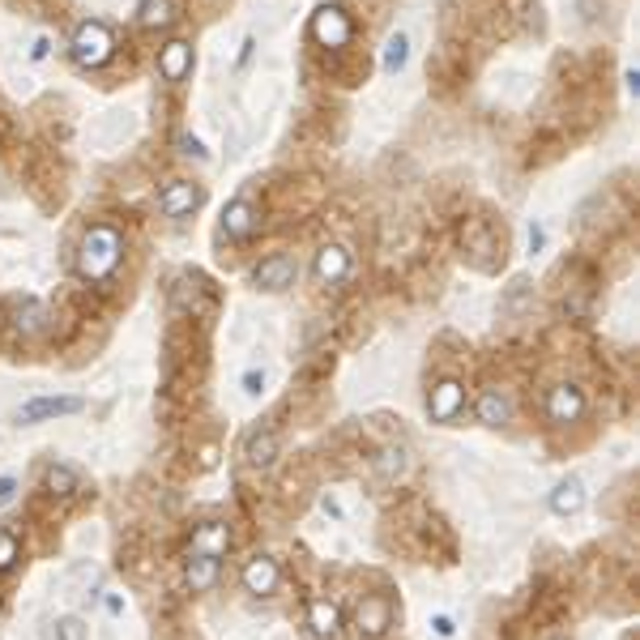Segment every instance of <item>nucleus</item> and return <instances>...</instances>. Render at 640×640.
<instances>
[{
    "mask_svg": "<svg viewBox=\"0 0 640 640\" xmlns=\"http://www.w3.org/2000/svg\"><path fill=\"white\" fill-rule=\"evenodd\" d=\"M120 261H124V235L111 222L90 227L82 235V244H77V274L86 282H107L120 269Z\"/></svg>",
    "mask_w": 640,
    "mask_h": 640,
    "instance_id": "nucleus-1",
    "label": "nucleus"
},
{
    "mask_svg": "<svg viewBox=\"0 0 640 640\" xmlns=\"http://www.w3.org/2000/svg\"><path fill=\"white\" fill-rule=\"evenodd\" d=\"M69 56L77 69H103L116 56V30L107 22H82L69 35Z\"/></svg>",
    "mask_w": 640,
    "mask_h": 640,
    "instance_id": "nucleus-2",
    "label": "nucleus"
},
{
    "mask_svg": "<svg viewBox=\"0 0 640 640\" xmlns=\"http://www.w3.org/2000/svg\"><path fill=\"white\" fill-rule=\"evenodd\" d=\"M308 30H312V39L320 47H346L350 35H355V22H350V13L342 5H320L312 13V26Z\"/></svg>",
    "mask_w": 640,
    "mask_h": 640,
    "instance_id": "nucleus-3",
    "label": "nucleus"
},
{
    "mask_svg": "<svg viewBox=\"0 0 640 640\" xmlns=\"http://www.w3.org/2000/svg\"><path fill=\"white\" fill-rule=\"evenodd\" d=\"M585 389L581 384H555L551 389V397H547V419L555 423V427H572V423H581L585 419Z\"/></svg>",
    "mask_w": 640,
    "mask_h": 640,
    "instance_id": "nucleus-4",
    "label": "nucleus"
},
{
    "mask_svg": "<svg viewBox=\"0 0 640 640\" xmlns=\"http://www.w3.org/2000/svg\"><path fill=\"white\" fill-rule=\"evenodd\" d=\"M461 410H466V384H461L457 376H444L440 384H431V393H427V414L431 419L453 423Z\"/></svg>",
    "mask_w": 640,
    "mask_h": 640,
    "instance_id": "nucleus-5",
    "label": "nucleus"
},
{
    "mask_svg": "<svg viewBox=\"0 0 640 640\" xmlns=\"http://www.w3.org/2000/svg\"><path fill=\"white\" fill-rule=\"evenodd\" d=\"M295 278H299V265H295V256H286V252L265 256V261L252 269L256 291H286V286H295Z\"/></svg>",
    "mask_w": 640,
    "mask_h": 640,
    "instance_id": "nucleus-6",
    "label": "nucleus"
},
{
    "mask_svg": "<svg viewBox=\"0 0 640 640\" xmlns=\"http://www.w3.org/2000/svg\"><path fill=\"white\" fill-rule=\"evenodd\" d=\"M205 201V188L201 184H188V180H171L163 192H158V210H163V218H188L197 214Z\"/></svg>",
    "mask_w": 640,
    "mask_h": 640,
    "instance_id": "nucleus-7",
    "label": "nucleus"
},
{
    "mask_svg": "<svg viewBox=\"0 0 640 640\" xmlns=\"http://www.w3.org/2000/svg\"><path fill=\"white\" fill-rule=\"evenodd\" d=\"M278 585H282V568H278L274 555H252L248 564H244V589H248V594L274 598Z\"/></svg>",
    "mask_w": 640,
    "mask_h": 640,
    "instance_id": "nucleus-8",
    "label": "nucleus"
},
{
    "mask_svg": "<svg viewBox=\"0 0 640 640\" xmlns=\"http://www.w3.org/2000/svg\"><path fill=\"white\" fill-rule=\"evenodd\" d=\"M256 227H261V210H256L252 201L235 197L227 210H222V235H227L231 244H244V239H252Z\"/></svg>",
    "mask_w": 640,
    "mask_h": 640,
    "instance_id": "nucleus-9",
    "label": "nucleus"
},
{
    "mask_svg": "<svg viewBox=\"0 0 640 640\" xmlns=\"http://www.w3.org/2000/svg\"><path fill=\"white\" fill-rule=\"evenodd\" d=\"M355 628H359L367 640H380L384 632L393 628V606H389V598H380V594L363 598V602L355 606Z\"/></svg>",
    "mask_w": 640,
    "mask_h": 640,
    "instance_id": "nucleus-10",
    "label": "nucleus"
},
{
    "mask_svg": "<svg viewBox=\"0 0 640 640\" xmlns=\"http://www.w3.org/2000/svg\"><path fill=\"white\" fill-rule=\"evenodd\" d=\"M82 410V397H35L18 410V423L30 427V423H47V419H64V414H77Z\"/></svg>",
    "mask_w": 640,
    "mask_h": 640,
    "instance_id": "nucleus-11",
    "label": "nucleus"
},
{
    "mask_svg": "<svg viewBox=\"0 0 640 640\" xmlns=\"http://www.w3.org/2000/svg\"><path fill=\"white\" fill-rule=\"evenodd\" d=\"M47 329H52V312H47V303H39V299H22L18 308H13V333H18L22 342L43 338Z\"/></svg>",
    "mask_w": 640,
    "mask_h": 640,
    "instance_id": "nucleus-12",
    "label": "nucleus"
},
{
    "mask_svg": "<svg viewBox=\"0 0 640 640\" xmlns=\"http://www.w3.org/2000/svg\"><path fill=\"white\" fill-rule=\"evenodd\" d=\"M312 274H316L320 286L346 282V274H350V252H346L342 244H325V248L316 252V261H312Z\"/></svg>",
    "mask_w": 640,
    "mask_h": 640,
    "instance_id": "nucleus-13",
    "label": "nucleus"
},
{
    "mask_svg": "<svg viewBox=\"0 0 640 640\" xmlns=\"http://www.w3.org/2000/svg\"><path fill=\"white\" fill-rule=\"evenodd\" d=\"M158 73L167 77V82H184L192 73V43L188 39H171L158 47Z\"/></svg>",
    "mask_w": 640,
    "mask_h": 640,
    "instance_id": "nucleus-14",
    "label": "nucleus"
},
{
    "mask_svg": "<svg viewBox=\"0 0 640 640\" xmlns=\"http://www.w3.org/2000/svg\"><path fill=\"white\" fill-rule=\"evenodd\" d=\"M184 585L192 594H210L218 585V559L214 555H201V551H188L184 559Z\"/></svg>",
    "mask_w": 640,
    "mask_h": 640,
    "instance_id": "nucleus-15",
    "label": "nucleus"
},
{
    "mask_svg": "<svg viewBox=\"0 0 640 640\" xmlns=\"http://www.w3.org/2000/svg\"><path fill=\"white\" fill-rule=\"evenodd\" d=\"M308 628L316 640H333L342 632V611H338V602H329V598H312L308 602Z\"/></svg>",
    "mask_w": 640,
    "mask_h": 640,
    "instance_id": "nucleus-16",
    "label": "nucleus"
},
{
    "mask_svg": "<svg viewBox=\"0 0 640 640\" xmlns=\"http://www.w3.org/2000/svg\"><path fill=\"white\" fill-rule=\"evenodd\" d=\"M244 461L252 470H269L278 461V436L269 427H256L252 436L244 440Z\"/></svg>",
    "mask_w": 640,
    "mask_h": 640,
    "instance_id": "nucleus-17",
    "label": "nucleus"
},
{
    "mask_svg": "<svg viewBox=\"0 0 640 640\" xmlns=\"http://www.w3.org/2000/svg\"><path fill=\"white\" fill-rule=\"evenodd\" d=\"M188 551H201V555L222 559V555L231 551V525H222V521L197 525V534H192V547H188Z\"/></svg>",
    "mask_w": 640,
    "mask_h": 640,
    "instance_id": "nucleus-18",
    "label": "nucleus"
},
{
    "mask_svg": "<svg viewBox=\"0 0 640 640\" xmlns=\"http://www.w3.org/2000/svg\"><path fill=\"white\" fill-rule=\"evenodd\" d=\"M474 414H478V423H483V427H504L512 419V397L504 389H483V393H478Z\"/></svg>",
    "mask_w": 640,
    "mask_h": 640,
    "instance_id": "nucleus-19",
    "label": "nucleus"
},
{
    "mask_svg": "<svg viewBox=\"0 0 640 640\" xmlns=\"http://www.w3.org/2000/svg\"><path fill=\"white\" fill-rule=\"evenodd\" d=\"M180 18V0H141L137 5V26L146 30H163Z\"/></svg>",
    "mask_w": 640,
    "mask_h": 640,
    "instance_id": "nucleus-20",
    "label": "nucleus"
},
{
    "mask_svg": "<svg viewBox=\"0 0 640 640\" xmlns=\"http://www.w3.org/2000/svg\"><path fill=\"white\" fill-rule=\"evenodd\" d=\"M551 508L559 517H576V512L585 508V483L581 478H564L555 491H551Z\"/></svg>",
    "mask_w": 640,
    "mask_h": 640,
    "instance_id": "nucleus-21",
    "label": "nucleus"
},
{
    "mask_svg": "<svg viewBox=\"0 0 640 640\" xmlns=\"http://www.w3.org/2000/svg\"><path fill=\"white\" fill-rule=\"evenodd\" d=\"M43 483H47V491H52V495H77V491H82V474H77L73 466H64V461H56V466H47Z\"/></svg>",
    "mask_w": 640,
    "mask_h": 640,
    "instance_id": "nucleus-22",
    "label": "nucleus"
},
{
    "mask_svg": "<svg viewBox=\"0 0 640 640\" xmlns=\"http://www.w3.org/2000/svg\"><path fill=\"white\" fill-rule=\"evenodd\" d=\"M410 60V35L406 30H393L389 43H384V73H402Z\"/></svg>",
    "mask_w": 640,
    "mask_h": 640,
    "instance_id": "nucleus-23",
    "label": "nucleus"
},
{
    "mask_svg": "<svg viewBox=\"0 0 640 640\" xmlns=\"http://www.w3.org/2000/svg\"><path fill=\"white\" fill-rule=\"evenodd\" d=\"M376 470H380V478L384 483H397V478H406V470H410V461H406V448H384L380 453V461H376Z\"/></svg>",
    "mask_w": 640,
    "mask_h": 640,
    "instance_id": "nucleus-24",
    "label": "nucleus"
},
{
    "mask_svg": "<svg viewBox=\"0 0 640 640\" xmlns=\"http://www.w3.org/2000/svg\"><path fill=\"white\" fill-rule=\"evenodd\" d=\"M18 559H22V542H18V534L0 530V576L18 568Z\"/></svg>",
    "mask_w": 640,
    "mask_h": 640,
    "instance_id": "nucleus-25",
    "label": "nucleus"
},
{
    "mask_svg": "<svg viewBox=\"0 0 640 640\" xmlns=\"http://www.w3.org/2000/svg\"><path fill=\"white\" fill-rule=\"evenodd\" d=\"M52 640H86L82 619H60V623H56V632H52Z\"/></svg>",
    "mask_w": 640,
    "mask_h": 640,
    "instance_id": "nucleus-26",
    "label": "nucleus"
},
{
    "mask_svg": "<svg viewBox=\"0 0 640 640\" xmlns=\"http://www.w3.org/2000/svg\"><path fill=\"white\" fill-rule=\"evenodd\" d=\"M175 146H180V154L197 158V163H205V158H210V154H205V146H201V141L192 137V133H180V137H175Z\"/></svg>",
    "mask_w": 640,
    "mask_h": 640,
    "instance_id": "nucleus-27",
    "label": "nucleus"
},
{
    "mask_svg": "<svg viewBox=\"0 0 640 640\" xmlns=\"http://www.w3.org/2000/svg\"><path fill=\"white\" fill-rule=\"evenodd\" d=\"M13 495H18V483H13V478H0V508L13 504Z\"/></svg>",
    "mask_w": 640,
    "mask_h": 640,
    "instance_id": "nucleus-28",
    "label": "nucleus"
},
{
    "mask_svg": "<svg viewBox=\"0 0 640 640\" xmlns=\"http://www.w3.org/2000/svg\"><path fill=\"white\" fill-rule=\"evenodd\" d=\"M542 239H547V235H542V227H530V248H534V252L542 248Z\"/></svg>",
    "mask_w": 640,
    "mask_h": 640,
    "instance_id": "nucleus-29",
    "label": "nucleus"
},
{
    "mask_svg": "<svg viewBox=\"0 0 640 640\" xmlns=\"http://www.w3.org/2000/svg\"><path fill=\"white\" fill-rule=\"evenodd\" d=\"M628 90H632V94L640 90V73H636V69H628Z\"/></svg>",
    "mask_w": 640,
    "mask_h": 640,
    "instance_id": "nucleus-30",
    "label": "nucleus"
},
{
    "mask_svg": "<svg viewBox=\"0 0 640 640\" xmlns=\"http://www.w3.org/2000/svg\"><path fill=\"white\" fill-rule=\"evenodd\" d=\"M551 640H568V636H551Z\"/></svg>",
    "mask_w": 640,
    "mask_h": 640,
    "instance_id": "nucleus-31",
    "label": "nucleus"
}]
</instances>
